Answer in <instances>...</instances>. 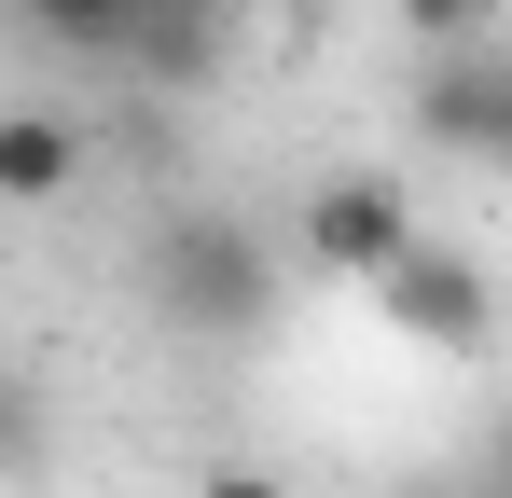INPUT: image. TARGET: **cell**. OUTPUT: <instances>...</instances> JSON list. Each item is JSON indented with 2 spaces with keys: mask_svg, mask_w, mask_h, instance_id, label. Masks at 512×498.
Masks as SVG:
<instances>
[{
  "mask_svg": "<svg viewBox=\"0 0 512 498\" xmlns=\"http://www.w3.org/2000/svg\"><path fill=\"white\" fill-rule=\"evenodd\" d=\"M139 291L180 346H250L277 319V249L236 222V208H167L153 249H139Z\"/></svg>",
  "mask_w": 512,
  "mask_h": 498,
  "instance_id": "obj_1",
  "label": "cell"
},
{
  "mask_svg": "<svg viewBox=\"0 0 512 498\" xmlns=\"http://www.w3.org/2000/svg\"><path fill=\"white\" fill-rule=\"evenodd\" d=\"M374 305H388V332L429 346V360H485V332H499L485 263H471V249H443V236H416L402 263H374Z\"/></svg>",
  "mask_w": 512,
  "mask_h": 498,
  "instance_id": "obj_2",
  "label": "cell"
},
{
  "mask_svg": "<svg viewBox=\"0 0 512 498\" xmlns=\"http://www.w3.org/2000/svg\"><path fill=\"white\" fill-rule=\"evenodd\" d=\"M416 249V194L388 180V166H346L305 194V263L319 277H374V263H402Z\"/></svg>",
  "mask_w": 512,
  "mask_h": 498,
  "instance_id": "obj_3",
  "label": "cell"
},
{
  "mask_svg": "<svg viewBox=\"0 0 512 498\" xmlns=\"http://www.w3.org/2000/svg\"><path fill=\"white\" fill-rule=\"evenodd\" d=\"M416 139L429 153H471V166H512V56L457 42V56L416 83Z\"/></svg>",
  "mask_w": 512,
  "mask_h": 498,
  "instance_id": "obj_4",
  "label": "cell"
},
{
  "mask_svg": "<svg viewBox=\"0 0 512 498\" xmlns=\"http://www.w3.org/2000/svg\"><path fill=\"white\" fill-rule=\"evenodd\" d=\"M84 111H56V97H28V111H0V208H56V194H84Z\"/></svg>",
  "mask_w": 512,
  "mask_h": 498,
  "instance_id": "obj_5",
  "label": "cell"
},
{
  "mask_svg": "<svg viewBox=\"0 0 512 498\" xmlns=\"http://www.w3.org/2000/svg\"><path fill=\"white\" fill-rule=\"evenodd\" d=\"M0 14H14V42L84 56V70H125V42H139V0H0Z\"/></svg>",
  "mask_w": 512,
  "mask_h": 498,
  "instance_id": "obj_6",
  "label": "cell"
},
{
  "mask_svg": "<svg viewBox=\"0 0 512 498\" xmlns=\"http://www.w3.org/2000/svg\"><path fill=\"white\" fill-rule=\"evenodd\" d=\"M125 70H139V83H208V70H222V14H139Z\"/></svg>",
  "mask_w": 512,
  "mask_h": 498,
  "instance_id": "obj_7",
  "label": "cell"
},
{
  "mask_svg": "<svg viewBox=\"0 0 512 498\" xmlns=\"http://www.w3.org/2000/svg\"><path fill=\"white\" fill-rule=\"evenodd\" d=\"M0 471H42V388H28V360H0Z\"/></svg>",
  "mask_w": 512,
  "mask_h": 498,
  "instance_id": "obj_8",
  "label": "cell"
},
{
  "mask_svg": "<svg viewBox=\"0 0 512 498\" xmlns=\"http://www.w3.org/2000/svg\"><path fill=\"white\" fill-rule=\"evenodd\" d=\"M485 14H499V0H402V28L443 42V56H457V42H485Z\"/></svg>",
  "mask_w": 512,
  "mask_h": 498,
  "instance_id": "obj_9",
  "label": "cell"
},
{
  "mask_svg": "<svg viewBox=\"0 0 512 498\" xmlns=\"http://www.w3.org/2000/svg\"><path fill=\"white\" fill-rule=\"evenodd\" d=\"M194 498H277V471H250V457H222V471H194Z\"/></svg>",
  "mask_w": 512,
  "mask_h": 498,
  "instance_id": "obj_10",
  "label": "cell"
},
{
  "mask_svg": "<svg viewBox=\"0 0 512 498\" xmlns=\"http://www.w3.org/2000/svg\"><path fill=\"white\" fill-rule=\"evenodd\" d=\"M485 498H512V415L485 429Z\"/></svg>",
  "mask_w": 512,
  "mask_h": 498,
  "instance_id": "obj_11",
  "label": "cell"
},
{
  "mask_svg": "<svg viewBox=\"0 0 512 498\" xmlns=\"http://www.w3.org/2000/svg\"><path fill=\"white\" fill-rule=\"evenodd\" d=\"M139 14H222V0H139Z\"/></svg>",
  "mask_w": 512,
  "mask_h": 498,
  "instance_id": "obj_12",
  "label": "cell"
},
{
  "mask_svg": "<svg viewBox=\"0 0 512 498\" xmlns=\"http://www.w3.org/2000/svg\"><path fill=\"white\" fill-rule=\"evenodd\" d=\"M402 498H485V485H402Z\"/></svg>",
  "mask_w": 512,
  "mask_h": 498,
  "instance_id": "obj_13",
  "label": "cell"
}]
</instances>
